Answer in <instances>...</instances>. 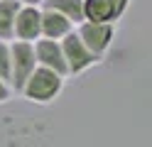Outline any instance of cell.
<instances>
[{"mask_svg": "<svg viewBox=\"0 0 152 147\" xmlns=\"http://www.w3.org/2000/svg\"><path fill=\"white\" fill-rule=\"evenodd\" d=\"M132 0H83V20L115 25Z\"/></svg>", "mask_w": 152, "mask_h": 147, "instance_id": "cell-5", "label": "cell"}, {"mask_svg": "<svg viewBox=\"0 0 152 147\" xmlns=\"http://www.w3.org/2000/svg\"><path fill=\"white\" fill-rule=\"evenodd\" d=\"M39 7L56 10V12L64 15L74 27L79 22H83V0H42Z\"/></svg>", "mask_w": 152, "mask_h": 147, "instance_id": "cell-9", "label": "cell"}, {"mask_svg": "<svg viewBox=\"0 0 152 147\" xmlns=\"http://www.w3.org/2000/svg\"><path fill=\"white\" fill-rule=\"evenodd\" d=\"M10 98H12V88H10V83H7L5 78H0V105L7 103Z\"/></svg>", "mask_w": 152, "mask_h": 147, "instance_id": "cell-12", "label": "cell"}, {"mask_svg": "<svg viewBox=\"0 0 152 147\" xmlns=\"http://www.w3.org/2000/svg\"><path fill=\"white\" fill-rule=\"evenodd\" d=\"M59 44H61V54H64V61H66V76H79L83 71H88L93 64L101 61L98 56H93L86 49V44L76 34V29H71L69 34H64L59 39Z\"/></svg>", "mask_w": 152, "mask_h": 147, "instance_id": "cell-3", "label": "cell"}, {"mask_svg": "<svg viewBox=\"0 0 152 147\" xmlns=\"http://www.w3.org/2000/svg\"><path fill=\"white\" fill-rule=\"evenodd\" d=\"M42 37L39 32V5H20V10L15 12L12 22V39L20 42H37Z\"/></svg>", "mask_w": 152, "mask_h": 147, "instance_id": "cell-6", "label": "cell"}, {"mask_svg": "<svg viewBox=\"0 0 152 147\" xmlns=\"http://www.w3.org/2000/svg\"><path fill=\"white\" fill-rule=\"evenodd\" d=\"M64 78L61 74L52 71V69H44V66H34V71L27 76V81L20 88V96L30 103L37 105H47L59 98V93L64 91Z\"/></svg>", "mask_w": 152, "mask_h": 147, "instance_id": "cell-1", "label": "cell"}, {"mask_svg": "<svg viewBox=\"0 0 152 147\" xmlns=\"http://www.w3.org/2000/svg\"><path fill=\"white\" fill-rule=\"evenodd\" d=\"M74 29L79 34V39L86 44V49L98 59H103L108 54L113 39H115V25H110V22H91V20H83Z\"/></svg>", "mask_w": 152, "mask_h": 147, "instance_id": "cell-2", "label": "cell"}, {"mask_svg": "<svg viewBox=\"0 0 152 147\" xmlns=\"http://www.w3.org/2000/svg\"><path fill=\"white\" fill-rule=\"evenodd\" d=\"M0 78L10 83V42H0Z\"/></svg>", "mask_w": 152, "mask_h": 147, "instance_id": "cell-11", "label": "cell"}, {"mask_svg": "<svg viewBox=\"0 0 152 147\" xmlns=\"http://www.w3.org/2000/svg\"><path fill=\"white\" fill-rule=\"evenodd\" d=\"M71 29H74V25L64 15H59L56 10H49V7H39V32H42V37L61 39L64 34H69Z\"/></svg>", "mask_w": 152, "mask_h": 147, "instance_id": "cell-8", "label": "cell"}, {"mask_svg": "<svg viewBox=\"0 0 152 147\" xmlns=\"http://www.w3.org/2000/svg\"><path fill=\"white\" fill-rule=\"evenodd\" d=\"M20 3H25V5H39L42 0H20Z\"/></svg>", "mask_w": 152, "mask_h": 147, "instance_id": "cell-13", "label": "cell"}, {"mask_svg": "<svg viewBox=\"0 0 152 147\" xmlns=\"http://www.w3.org/2000/svg\"><path fill=\"white\" fill-rule=\"evenodd\" d=\"M20 5V0H0V42H12V22Z\"/></svg>", "mask_w": 152, "mask_h": 147, "instance_id": "cell-10", "label": "cell"}, {"mask_svg": "<svg viewBox=\"0 0 152 147\" xmlns=\"http://www.w3.org/2000/svg\"><path fill=\"white\" fill-rule=\"evenodd\" d=\"M34 66H37V59H34L32 42L12 39L10 42V88L15 93H20L22 83L27 81V76L34 71Z\"/></svg>", "mask_w": 152, "mask_h": 147, "instance_id": "cell-4", "label": "cell"}, {"mask_svg": "<svg viewBox=\"0 0 152 147\" xmlns=\"http://www.w3.org/2000/svg\"><path fill=\"white\" fill-rule=\"evenodd\" d=\"M32 47H34L37 66L52 69V71L66 76V61H64V54H61V44H59V39H47V37H39L37 42H32Z\"/></svg>", "mask_w": 152, "mask_h": 147, "instance_id": "cell-7", "label": "cell"}]
</instances>
